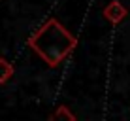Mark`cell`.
Wrapping results in <instances>:
<instances>
[{
	"label": "cell",
	"mask_w": 130,
	"mask_h": 121,
	"mask_svg": "<svg viewBox=\"0 0 130 121\" xmlns=\"http://www.w3.org/2000/svg\"><path fill=\"white\" fill-rule=\"evenodd\" d=\"M51 121H75V117H74V114H72L66 106H59L57 112L53 114Z\"/></svg>",
	"instance_id": "obj_3"
},
{
	"label": "cell",
	"mask_w": 130,
	"mask_h": 121,
	"mask_svg": "<svg viewBox=\"0 0 130 121\" xmlns=\"http://www.w3.org/2000/svg\"><path fill=\"white\" fill-rule=\"evenodd\" d=\"M104 17L109 21V23L119 25L121 21L126 17V8H124L121 2H111V4H107L104 8Z\"/></svg>",
	"instance_id": "obj_2"
},
{
	"label": "cell",
	"mask_w": 130,
	"mask_h": 121,
	"mask_svg": "<svg viewBox=\"0 0 130 121\" xmlns=\"http://www.w3.org/2000/svg\"><path fill=\"white\" fill-rule=\"evenodd\" d=\"M13 76V66L6 59H0V83H6Z\"/></svg>",
	"instance_id": "obj_4"
},
{
	"label": "cell",
	"mask_w": 130,
	"mask_h": 121,
	"mask_svg": "<svg viewBox=\"0 0 130 121\" xmlns=\"http://www.w3.org/2000/svg\"><path fill=\"white\" fill-rule=\"evenodd\" d=\"M28 46L42 57L47 66H57L77 46V38L55 17H51L28 38Z\"/></svg>",
	"instance_id": "obj_1"
}]
</instances>
